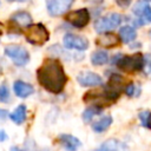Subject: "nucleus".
I'll list each match as a JSON object with an SVG mask.
<instances>
[{"mask_svg":"<svg viewBox=\"0 0 151 151\" xmlns=\"http://www.w3.org/2000/svg\"><path fill=\"white\" fill-rule=\"evenodd\" d=\"M109 61V54L106 51H103V50H98L96 52L92 53L91 55V63L96 66H100V65H104Z\"/></svg>","mask_w":151,"mask_h":151,"instance_id":"nucleus-20","label":"nucleus"},{"mask_svg":"<svg viewBox=\"0 0 151 151\" xmlns=\"http://www.w3.org/2000/svg\"><path fill=\"white\" fill-rule=\"evenodd\" d=\"M145 64H146L145 57L142 53H136V54H132V55L120 57L116 65L122 71L131 73V72H136V71L143 70L145 67Z\"/></svg>","mask_w":151,"mask_h":151,"instance_id":"nucleus-3","label":"nucleus"},{"mask_svg":"<svg viewBox=\"0 0 151 151\" xmlns=\"http://www.w3.org/2000/svg\"><path fill=\"white\" fill-rule=\"evenodd\" d=\"M11 21L18 26V27H22V28H26L28 27L29 25H32V17L28 12H25V11H19V12H15L14 14H12L11 17Z\"/></svg>","mask_w":151,"mask_h":151,"instance_id":"nucleus-13","label":"nucleus"},{"mask_svg":"<svg viewBox=\"0 0 151 151\" xmlns=\"http://www.w3.org/2000/svg\"><path fill=\"white\" fill-rule=\"evenodd\" d=\"M26 40L35 46H41L50 39V32L42 24H32L26 27L25 31Z\"/></svg>","mask_w":151,"mask_h":151,"instance_id":"nucleus-2","label":"nucleus"},{"mask_svg":"<svg viewBox=\"0 0 151 151\" xmlns=\"http://www.w3.org/2000/svg\"><path fill=\"white\" fill-rule=\"evenodd\" d=\"M58 142L66 151H77L81 146V142L77 137L67 133H61L58 137Z\"/></svg>","mask_w":151,"mask_h":151,"instance_id":"nucleus-12","label":"nucleus"},{"mask_svg":"<svg viewBox=\"0 0 151 151\" xmlns=\"http://www.w3.org/2000/svg\"><path fill=\"white\" fill-rule=\"evenodd\" d=\"M7 116H8V112L4 109H0V119H5Z\"/></svg>","mask_w":151,"mask_h":151,"instance_id":"nucleus-29","label":"nucleus"},{"mask_svg":"<svg viewBox=\"0 0 151 151\" xmlns=\"http://www.w3.org/2000/svg\"><path fill=\"white\" fill-rule=\"evenodd\" d=\"M0 73H1V67H0Z\"/></svg>","mask_w":151,"mask_h":151,"instance_id":"nucleus-35","label":"nucleus"},{"mask_svg":"<svg viewBox=\"0 0 151 151\" xmlns=\"http://www.w3.org/2000/svg\"><path fill=\"white\" fill-rule=\"evenodd\" d=\"M119 39L117 35L112 34V33H103V35H100L97 40H96V44L99 46V47H105V48H111V47H114L118 45L119 42Z\"/></svg>","mask_w":151,"mask_h":151,"instance_id":"nucleus-16","label":"nucleus"},{"mask_svg":"<svg viewBox=\"0 0 151 151\" xmlns=\"http://www.w3.org/2000/svg\"><path fill=\"white\" fill-rule=\"evenodd\" d=\"M26 113H27L26 106L25 105H19L18 107H15V110L12 113H9V119L14 124L20 125L26 120Z\"/></svg>","mask_w":151,"mask_h":151,"instance_id":"nucleus-18","label":"nucleus"},{"mask_svg":"<svg viewBox=\"0 0 151 151\" xmlns=\"http://www.w3.org/2000/svg\"><path fill=\"white\" fill-rule=\"evenodd\" d=\"M8 99H9V90L5 84H2L0 85V101L6 103L8 101Z\"/></svg>","mask_w":151,"mask_h":151,"instance_id":"nucleus-24","label":"nucleus"},{"mask_svg":"<svg viewBox=\"0 0 151 151\" xmlns=\"http://www.w3.org/2000/svg\"><path fill=\"white\" fill-rule=\"evenodd\" d=\"M64 46L68 50H77V51H85L88 47V40L84 37L76 35L72 33H67L64 37Z\"/></svg>","mask_w":151,"mask_h":151,"instance_id":"nucleus-8","label":"nucleus"},{"mask_svg":"<svg viewBox=\"0 0 151 151\" xmlns=\"http://www.w3.org/2000/svg\"><path fill=\"white\" fill-rule=\"evenodd\" d=\"M119 38L123 42L130 44L137 38V32L132 26H123L119 29Z\"/></svg>","mask_w":151,"mask_h":151,"instance_id":"nucleus-17","label":"nucleus"},{"mask_svg":"<svg viewBox=\"0 0 151 151\" xmlns=\"http://www.w3.org/2000/svg\"><path fill=\"white\" fill-rule=\"evenodd\" d=\"M139 119L142 122V125L145 127L150 129V123H151V112L149 111H143L139 113Z\"/></svg>","mask_w":151,"mask_h":151,"instance_id":"nucleus-23","label":"nucleus"},{"mask_svg":"<svg viewBox=\"0 0 151 151\" xmlns=\"http://www.w3.org/2000/svg\"><path fill=\"white\" fill-rule=\"evenodd\" d=\"M123 21V17L118 13H110L105 17L98 18L94 21V29L97 33L103 34V33H107L112 29H114L116 27H118Z\"/></svg>","mask_w":151,"mask_h":151,"instance_id":"nucleus-4","label":"nucleus"},{"mask_svg":"<svg viewBox=\"0 0 151 151\" xmlns=\"http://www.w3.org/2000/svg\"><path fill=\"white\" fill-rule=\"evenodd\" d=\"M5 54L8 57L14 65L17 66H25L29 61V53L28 51L19 45H8L5 47Z\"/></svg>","mask_w":151,"mask_h":151,"instance_id":"nucleus-5","label":"nucleus"},{"mask_svg":"<svg viewBox=\"0 0 151 151\" xmlns=\"http://www.w3.org/2000/svg\"><path fill=\"white\" fill-rule=\"evenodd\" d=\"M146 1H151V0H146Z\"/></svg>","mask_w":151,"mask_h":151,"instance_id":"nucleus-38","label":"nucleus"},{"mask_svg":"<svg viewBox=\"0 0 151 151\" xmlns=\"http://www.w3.org/2000/svg\"><path fill=\"white\" fill-rule=\"evenodd\" d=\"M100 112H101V107L93 105V106H90V107H87V109L84 110V112H83V114H81V118H83V120H84L85 123H90V122L92 120V118H93L94 116L99 114Z\"/></svg>","mask_w":151,"mask_h":151,"instance_id":"nucleus-22","label":"nucleus"},{"mask_svg":"<svg viewBox=\"0 0 151 151\" xmlns=\"http://www.w3.org/2000/svg\"><path fill=\"white\" fill-rule=\"evenodd\" d=\"M41 151H48V150H41Z\"/></svg>","mask_w":151,"mask_h":151,"instance_id":"nucleus-34","label":"nucleus"},{"mask_svg":"<svg viewBox=\"0 0 151 151\" xmlns=\"http://www.w3.org/2000/svg\"><path fill=\"white\" fill-rule=\"evenodd\" d=\"M77 81L81 86H98L103 84V79L99 74L90 71L80 72L77 77Z\"/></svg>","mask_w":151,"mask_h":151,"instance_id":"nucleus-11","label":"nucleus"},{"mask_svg":"<svg viewBox=\"0 0 151 151\" xmlns=\"http://www.w3.org/2000/svg\"><path fill=\"white\" fill-rule=\"evenodd\" d=\"M7 1H17V2H25V1H28V0H7Z\"/></svg>","mask_w":151,"mask_h":151,"instance_id":"nucleus-32","label":"nucleus"},{"mask_svg":"<svg viewBox=\"0 0 151 151\" xmlns=\"http://www.w3.org/2000/svg\"><path fill=\"white\" fill-rule=\"evenodd\" d=\"M7 139V133L4 130H0V142H5Z\"/></svg>","mask_w":151,"mask_h":151,"instance_id":"nucleus-28","label":"nucleus"},{"mask_svg":"<svg viewBox=\"0 0 151 151\" xmlns=\"http://www.w3.org/2000/svg\"><path fill=\"white\" fill-rule=\"evenodd\" d=\"M116 2L120 6V7H127L131 4V0H116Z\"/></svg>","mask_w":151,"mask_h":151,"instance_id":"nucleus-26","label":"nucleus"},{"mask_svg":"<svg viewBox=\"0 0 151 151\" xmlns=\"http://www.w3.org/2000/svg\"><path fill=\"white\" fill-rule=\"evenodd\" d=\"M149 8H150V6H149V4H147L146 0H139V1H137V4L133 6L132 12H133V14H136L137 17L143 18V17L146 14V12L149 11Z\"/></svg>","mask_w":151,"mask_h":151,"instance_id":"nucleus-21","label":"nucleus"},{"mask_svg":"<svg viewBox=\"0 0 151 151\" xmlns=\"http://www.w3.org/2000/svg\"><path fill=\"white\" fill-rule=\"evenodd\" d=\"M111 124H112V117L111 116H104L99 120H97L92 124V130L94 132L100 133V132H104L105 130H107Z\"/></svg>","mask_w":151,"mask_h":151,"instance_id":"nucleus-19","label":"nucleus"},{"mask_svg":"<svg viewBox=\"0 0 151 151\" xmlns=\"http://www.w3.org/2000/svg\"><path fill=\"white\" fill-rule=\"evenodd\" d=\"M96 151H127V146L123 142L111 138L105 140Z\"/></svg>","mask_w":151,"mask_h":151,"instance_id":"nucleus-14","label":"nucleus"},{"mask_svg":"<svg viewBox=\"0 0 151 151\" xmlns=\"http://www.w3.org/2000/svg\"><path fill=\"white\" fill-rule=\"evenodd\" d=\"M70 1H72V2H73V1H74V0H70Z\"/></svg>","mask_w":151,"mask_h":151,"instance_id":"nucleus-36","label":"nucleus"},{"mask_svg":"<svg viewBox=\"0 0 151 151\" xmlns=\"http://www.w3.org/2000/svg\"><path fill=\"white\" fill-rule=\"evenodd\" d=\"M84 101L86 103H91L96 106H104V105H110L112 101L107 98L105 91H88L85 93V96L83 97Z\"/></svg>","mask_w":151,"mask_h":151,"instance_id":"nucleus-10","label":"nucleus"},{"mask_svg":"<svg viewBox=\"0 0 151 151\" xmlns=\"http://www.w3.org/2000/svg\"><path fill=\"white\" fill-rule=\"evenodd\" d=\"M123 83H124L123 77L114 73V74H111L106 86L104 87V91H105L107 98L112 103L116 101L119 98V96H120V93L123 91Z\"/></svg>","mask_w":151,"mask_h":151,"instance_id":"nucleus-6","label":"nucleus"},{"mask_svg":"<svg viewBox=\"0 0 151 151\" xmlns=\"http://www.w3.org/2000/svg\"><path fill=\"white\" fill-rule=\"evenodd\" d=\"M67 22H70L76 28L85 27L90 21V12L87 8H79L77 11H71L65 15Z\"/></svg>","mask_w":151,"mask_h":151,"instance_id":"nucleus-7","label":"nucleus"},{"mask_svg":"<svg viewBox=\"0 0 151 151\" xmlns=\"http://www.w3.org/2000/svg\"><path fill=\"white\" fill-rule=\"evenodd\" d=\"M143 19H145V21L151 22V7H150V8H149V11L146 12V14L143 17Z\"/></svg>","mask_w":151,"mask_h":151,"instance_id":"nucleus-27","label":"nucleus"},{"mask_svg":"<svg viewBox=\"0 0 151 151\" xmlns=\"http://www.w3.org/2000/svg\"><path fill=\"white\" fill-rule=\"evenodd\" d=\"M73 2L70 0H47L46 1V8L50 15L52 17H59L64 14Z\"/></svg>","mask_w":151,"mask_h":151,"instance_id":"nucleus-9","label":"nucleus"},{"mask_svg":"<svg viewBox=\"0 0 151 151\" xmlns=\"http://www.w3.org/2000/svg\"><path fill=\"white\" fill-rule=\"evenodd\" d=\"M13 90L14 93L19 97V98H27L28 96H31L34 92V88L31 84L25 83L22 80H17L13 84Z\"/></svg>","mask_w":151,"mask_h":151,"instance_id":"nucleus-15","label":"nucleus"},{"mask_svg":"<svg viewBox=\"0 0 151 151\" xmlns=\"http://www.w3.org/2000/svg\"><path fill=\"white\" fill-rule=\"evenodd\" d=\"M125 93H126L129 97L136 96V86H134V84L130 83L129 85H126V87H125Z\"/></svg>","mask_w":151,"mask_h":151,"instance_id":"nucleus-25","label":"nucleus"},{"mask_svg":"<svg viewBox=\"0 0 151 151\" xmlns=\"http://www.w3.org/2000/svg\"><path fill=\"white\" fill-rule=\"evenodd\" d=\"M2 28H4V26H2V24L0 22V35L2 34Z\"/></svg>","mask_w":151,"mask_h":151,"instance_id":"nucleus-33","label":"nucleus"},{"mask_svg":"<svg viewBox=\"0 0 151 151\" xmlns=\"http://www.w3.org/2000/svg\"><path fill=\"white\" fill-rule=\"evenodd\" d=\"M9 151H25V150H22V149H20L19 146H12V147L9 149Z\"/></svg>","mask_w":151,"mask_h":151,"instance_id":"nucleus-30","label":"nucleus"},{"mask_svg":"<svg viewBox=\"0 0 151 151\" xmlns=\"http://www.w3.org/2000/svg\"><path fill=\"white\" fill-rule=\"evenodd\" d=\"M84 1H88V2H92V4H99L103 0H84Z\"/></svg>","mask_w":151,"mask_h":151,"instance_id":"nucleus-31","label":"nucleus"},{"mask_svg":"<svg viewBox=\"0 0 151 151\" xmlns=\"http://www.w3.org/2000/svg\"><path fill=\"white\" fill-rule=\"evenodd\" d=\"M37 80L46 91L58 94L63 92L67 83V76L58 59L47 58L37 70Z\"/></svg>","mask_w":151,"mask_h":151,"instance_id":"nucleus-1","label":"nucleus"},{"mask_svg":"<svg viewBox=\"0 0 151 151\" xmlns=\"http://www.w3.org/2000/svg\"><path fill=\"white\" fill-rule=\"evenodd\" d=\"M150 129H151V123H150Z\"/></svg>","mask_w":151,"mask_h":151,"instance_id":"nucleus-37","label":"nucleus"}]
</instances>
